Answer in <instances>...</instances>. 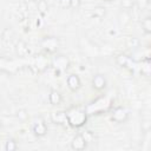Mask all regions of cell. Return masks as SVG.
Segmentation results:
<instances>
[{"label": "cell", "instance_id": "2", "mask_svg": "<svg viewBox=\"0 0 151 151\" xmlns=\"http://www.w3.org/2000/svg\"><path fill=\"white\" fill-rule=\"evenodd\" d=\"M59 45H60V41L57 37H44L41 42H40V46L42 47V50L47 53H54L57 52V50L59 48Z\"/></svg>", "mask_w": 151, "mask_h": 151}, {"label": "cell", "instance_id": "26", "mask_svg": "<svg viewBox=\"0 0 151 151\" xmlns=\"http://www.w3.org/2000/svg\"><path fill=\"white\" fill-rule=\"evenodd\" d=\"M0 129H1V123H0Z\"/></svg>", "mask_w": 151, "mask_h": 151}, {"label": "cell", "instance_id": "18", "mask_svg": "<svg viewBox=\"0 0 151 151\" xmlns=\"http://www.w3.org/2000/svg\"><path fill=\"white\" fill-rule=\"evenodd\" d=\"M93 15L96 18H103L105 15V8L104 7H96L93 11Z\"/></svg>", "mask_w": 151, "mask_h": 151}, {"label": "cell", "instance_id": "1", "mask_svg": "<svg viewBox=\"0 0 151 151\" xmlns=\"http://www.w3.org/2000/svg\"><path fill=\"white\" fill-rule=\"evenodd\" d=\"M67 124L72 127H81L87 120V112L80 107H71L66 111Z\"/></svg>", "mask_w": 151, "mask_h": 151}, {"label": "cell", "instance_id": "12", "mask_svg": "<svg viewBox=\"0 0 151 151\" xmlns=\"http://www.w3.org/2000/svg\"><path fill=\"white\" fill-rule=\"evenodd\" d=\"M116 61H117V64H118L119 66H122V67H127V65L132 63V60H131L127 55H125V54H119V55L117 57Z\"/></svg>", "mask_w": 151, "mask_h": 151}, {"label": "cell", "instance_id": "24", "mask_svg": "<svg viewBox=\"0 0 151 151\" xmlns=\"http://www.w3.org/2000/svg\"><path fill=\"white\" fill-rule=\"evenodd\" d=\"M138 2L142 5V7H144V6H146L149 4V0H138Z\"/></svg>", "mask_w": 151, "mask_h": 151}, {"label": "cell", "instance_id": "20", "mask_svg": "<svg viewBox=\"0 0 151 151\" xmlns=\"http://www.w3.org/2000/svg\"><path fill=\"white\" fill-rule=\"evenodd\" d=\"M133 4H134L133 0H122V6H123V8H125V9L131 8V7L133 6Z\"/></svg>", "mask_w": 151, "mask_h": 151}, {"label": "cell", "instance_id": "13", "mask_svg": "<svg viewBox=\"0 0 151 151\" xmlns=\"http://www.w3.org/2000/svg\"><path fill=\"white\" fill-rule=\"evenodd\" d=\"M37 8L40 12L41 15H45L48 11V4L46 0H38L37 1Z\"/></svg>", "mask_w": 151, "mask_h": 151}, {"label": "cell", "instance_id": "8", "mask_svg": "<svg viewBox=\"0 0 151 151\" xmlns=\"http://www.w3.org/2000/svg\"><path fill=\"white\" fill-rule=\"evenodd\" d=\"M106 84H107L106 78H105L103 74L97 73V74L93 76V78H92V86H93L94 90H97V91H103V90L106 87Z\"/></svg>", "mask_w": 151, "mask_h": 151}, {"label": "cell", "instance_id": "16", "mask_svg": "<svg viewBox=\"0 0 151 151\" xmlns=\"http://www.w3.org/2000/svg\"><path fill=\"white\" fill-rule=\"evenodd\" d=\"M17 118L20 120V122H26L28 119V112L27 110L25 109H20L17 111Z\"/></svg>", "mask_w": 151, "mask_h": 151}, {"label": "cell", "instance_id": "4", "mask_svg": "<svg viewBox=\"0 0 151 151\" xmlns=\"http://www.w3.org/2000/svg\"><path fill=\"white\" fill-rule=\"evenodd\" d=\"M111 119L116 123H125L129 119V112H127L126 109H124L122 106H118L112 111Z\"/></svg>", "mask_w": 151, "mask_h": 151}, {"label": "cell", "instance_id": "3", "mask_svg": "<svg viewBox=\"0 0 151 151\" xmlns=\"http://www.w3.org/2000/svg\"><path fill=\"white\" fill-rule=\"evenodd\" d=\"M52 66L59 71V72H63V71H66L70 66V60L66 55H55L53 59H52Z\"/></svg>", "mask_w": 151, "mask_h": 151}, {"label": "cell", "instance_id": "10", "mask_svg": "<svg viewBox=\"0 0 151 151\" xmlns=\"http://www.w3.org/2000/svg\"><path fill=\"white\" fill-rule=\"evenodd\" d=\"M51 120L54 124H60V125L67 124L66 111H54V112H52L51 113Z\"/></svg>", "mask_w": 151, "mask_h": 151}, {"label": "cell", "instance_id": "5", "mask_svg": "<svg viewBox=\"0 0 151 151\" xmlns=\"http://www.w3.org/2000/svg\"><path fill=\"white\" fill-rule=\"evenodd\" d=\"M105 101H107V99H106V98H99V99H97L94 103H92V104L87 107V112L98 113V112L105 111V110L110 106V104H104V105H101V104H103V103H105Z\"/></svg>", "mask_w": 151, "mask_h": 151}, {"label": "cell", "instance_id": "23", "mask_svg": "<svg viewBox=\"0 0 151 151\" xmlns=\"http://www.w3.org/2000/svg\"><path fill=\"white\" fill-rule=\"evenodd\" d=\"M59 4L63 8H70V0H59Z\"/></svg>", "mask_w": 151, "mask_h": 151}, {"label": "cell", "instance_id": "15", "mask_svg": "<svg viewBox=\"0 0 151 151\" xmlns=\"http://www.w3.org/2000/svg\"><path fill=\"white\" fill-rule=\"evenodd\" d=\"M35 64H37V67H38L39 70H44L45 66H47V61H46V59H45L44 55H37V58H35Z\"/></svg>", "mask_w": 151, "mask_h": 151}, {"label": "cell", "instance_id": "11", "mask_svg": "<svg viewBox=\"0 0 151 151\" xmlns=\"http://www.w3.org/2000/svg\"><path fill=\"white\" fill-rule=\"evenodd\" d=\"M48 100L52 105H60L63 101V96L59 91L57 90H51L48 94Z\"/></svg>", "mask_w": 151, "mask_h": 151}, {"label": "cell", "instance_id": "6", "mask_svg": "<svg viewBox=\"0 0 151 151\" xmlns=\"http://www.w3.org/2000/svg\"><path fill=\"white\" fill-rule=\"evenodd\" d=\"M47 130H48L47 125L42 119L37 120L32 126V131H33L34 136H37V137H44L47 133Z\"/></svg>", "mask_w": 151, "mask_h": 151}, {"label": "cell", "instance_id": "7", "mask_svg": "<svg viewBox=\"0 0 151 151\" xmlns=\"http://www.w3.org/2000/svg\"><path fill=\"white\" fill-rule=\"evenodd\" d=\"M87 146V142L86 139L84 138L83 134H77L73 137L72 142H71V147L72 150H76V151H81V150H85V147Z\"/></svg>", "mask_w": 151, "mask_h": 151}, {"label": "cell", "instance_id": "19", "mask_svg": "<svg viewBox=\"0 0 151 151\" xmlns=\"http://www.w3.org/2000/svg\"><path fill=\"white\" fill-rule=\"evenodd\" d=\"M142 73H144L145 76H149L150 74V60H149V58L145 60L144 66L142 67Z\"/></svg>", "mask_w": 151, "mask_h": 151}, {"label": "cell", "instance_id": "9", "mask_svg": "<svg viewBox=\"0 0 151 151\" xmlns=\"http://www.w3.org/2000/svg\"><path fill=\"white\" fill-rule=\"evenodd\" d=\"M66 83H67V87H68L71 91H73V92L78 91V90L80 88V86H81V80H80L79 76L73 74V73L67 77Z\"/></svg>", "mask_w": 151, "mask_h": 151}, {"label": "cell", "instance_id": "22", "mask_svg": "<svg viewBox=\"0 0 151 151\" xmlns=\"http://www.w3.org/2000/svg\"><path fill=\"white\" fill-rule=\"evenodd\" d=\"M83 136H84V138L86 139V142L88 143V142H91L92 139H93V134H92V132L91 131H86L85 133H83Z\"/></svg>", "mask_w": 151, "mask_h": 151}, {"label": "cell", "instance_id": "25", "mask_svg": "<svg viewBox=\"0 0 151 151\" xmlns=\"http://www.w3.org/2000/svg\"><path fill=\"white\" fill-rule=\"evenodd\" d=\"M104 1H107V2H111V1H114V0H104Z\"/></svg>", "mask_w": 151, "mask_h": 151}, {"label": "cell", "instance_id": "14", "mask_svg": "<svg viewBox=\"0 0 151 151\" xmlns=\"http://www.w3.org/2000/svg\"><path fill=\"white\" fill-rule=\"evenodd\" d=\"M142 27H143V29H144L145 33H147V34L151 33V18L150 17H146V18L143 19Z\"/></svg>", "mask_w": 151, "mask_h": 151}, {"label": "cell", "instance_id": "21", "mask_svg": "<svg viewBox=\"0 0 151 151\" xmlns=\"http://www.w3.org/2000/svg\"><path fill=\"white\" fill-rule=\"evenodd\" d=\"M81 5V0H70V8L77 9Z\"/></svg>", "mask_w": 151, "mask_h": 151}, {"label": "cell", "instance_id": "17", "mask_svg": "<svg viewBox=\"0 0 151 151\" xmlns=\"http://www.w3.org/2000/svg\"><path fill=\"white\" fill-rule=\"evenodd\" d=\"M18 149V144L14 139H8L5 144V150L6 151H15Z\"/></svg>", "mask_w": 151, "mask_h": 151}]
</instances>
